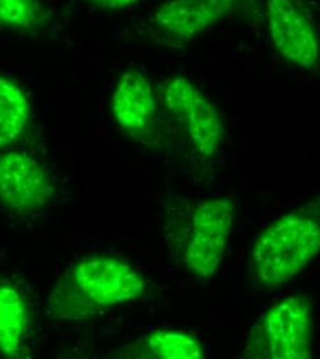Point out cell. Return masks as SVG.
<instances>
[{
	"label": "cell",
	"mask_w": 320,
	"mask_h": 359,
	"mask_svg": "<svg viewBox=\"0 0 320 359\" xmlns=\"http://www.w3.org/2000/svg\"><path fill=\"white\" fill-rule=\"evenodd\" d=\"M146 280L129 263L113 256H89L74 266L50 293L47 310L57 320H83L139 299Z\"/></svg>",
	"instance_id": "6da1fadb"
},
{
	"label": "cell",
	"mask_w": 320,
	"mask_h": 359,
	"mask_svg": "<svg viewBox=\"0 0 320 359\" xmlns=\"http://www.w3.org/2000/svg\"><path fill=\"white\" fill-rule=\"evenodd\" d=\"M320 253V195L268 225L251 249L249 272L260 287H279Z\"/></svg>",
	"instance_id": "7a4b0ae2"
},
{
	"label": "cell",
	"mask_w": 320,
	"mask_h": 359,
	"mask_svg": "<svg viewBox=\"0 0 320 359\" xmlns=\"http://www.w3.org/2000/svg\"><path fill=\"white\" fill-rule=\"evenodd\" d=\"M312 303L295 293L260 318L250 332L243 358L308 359L312 357Z\"/></svg>",
	"instance_id": "3957f363"
},
{
	"label": "cell",
	"mask_w": 320,
	"mask_h": 359,
	"mask_svg": "<svg viewBox=\"0 0 320 359\" xmlns=\"http://www.w3.org/2000/svg\"><path fill=\"white\" fill-rule=\"evenodd\" d=\"M236 205L228 196H217L196 203L183 250V264L197 278L210 279L225 256Z\"/></svg>",
	"instance_id": "277c9868"
},
{
	"label": "cell",
	"mask_w": 320,
	"mask_h": 359,
	"mask_svg": "<svg viewBox=\"0 0 320 359\" xmlns=\"http://www.w3.org/2000/svg\"><path fill=\"white\" fill-rule=\"evenodd\" d=\"M162 100L195 151L203 158H214L220 152L225 132L214 102L183 76L173 78L163 85Z\"/></svg>",
	"instance_id": "5b68a950"
},
{
	"label": "cell",
	"mask_w": 320,
	"mask_h": 359,
	"mask_svg": "<svg viewBox=\"0 0 320 359\" xmlns=\"http://www.w3.org/2000/svg\"><path fill=\"white\" fill-rule=\"evenodd\" d=\"M55 187L46 169L29 154L0 151V205L20 217L42 213L54 198Z\"/></svg>",
	"instance_id": "8992f818"
},
{
	"label": "cell",
	"mask_w": 320,
	"mask_h": 359,
	"mask_svg": "<svg viewBox=\"0 0 320 359\" xmlns=\"http://www.w3.org/2000/svg\"><path fill=\"white\" fill-rule=\"evenodd\" d=\"M267 24L274 51L290 65L314 69L320 62L315 21L300 0H265Z\"/></svg>",
	"instance_id": "52a82bcc"
},
{
	"label": "cell",
	"mask_w": 320,
	"mask_h": 359,
	"mask_svg": "<svg viewBox=\"0 0 320 359\" xmlns=\"http://www.w3.org/2000/svg\"><path fill=\"white\" fill-rule=\"evenodd\" d=\"M227 0H167L153 14L155 29L170 43H186L221 21Z\"/></svg>",
	"instance_id": "ba28073f"
},
{
	"label": "cell",
	"mask_w": 320,
	"mask_h": 359,
	"mask_svg": "<svg viewBox=\"0 0 320 359\" xmlns=\"http://www.w3.org/2000/svg\"><path fill=\"white\" fill-rule=\"evenodd\" d=\"M111 111L116 125L134 138H145L156 125L158 101L148 78L137 69L120 75L112 93Z\"/></svg>",
	"instance_id": "9c48e42d"
},
{
	"label": "cell",
	"mask_w": 320,
	"mask_h": 359,
	"mask_svg": "<svg viewBox=\"0 0 320 359\" xmlns=\"http://www.w3.org/2000/svg\"><path fill=\"white\" fill-rule=\"evenodd\" d=\"M29 309L21 292L7 283H0V355L21 358L29 330Z\"/></svg>",
	"instance_id": "30bf717a"
},
{
	"label": "cell",
	"mask_w": 320,
	"mask_h": 359,
	"mask_svg": "<svg viewBox=\"0 0 320 359\" xmlns=\"http://www.w3.org/2000/svg\"><path fill=\"white\" fill-rule=\"evenodd\" d=\"M202 343L180 330H156L120 350L118 357L137 359L204 358Z\"/></svg>",
	"instance_id": "8fae6325"
},
{
	"label": "cell",
	"mask_w": 320,
	"mask_h": 359,
	"mask_svg": "<svg viewBox=\"0 0 320 359\" xmlns=\"http://www.w3.org/2000/svg\"><path fill=\"white\" fill-rule=\"evenodd\" d=\"M32 107L24 88L10 76L0 75V151L13 149L27 135Z\"/></svg>",
	"instance_id": "7c38bea8"
},
{
	"label": "cell",
	"mask_w": 320,
	"mask_h": 359,
	"mask_svg": "<svg viewBox=\"0 0 320 359\" xmlns=\"http://www.w3.org/2000/svg\"><path fill=\"white\" fill-rule=\"evenodd\" d=\"M46 18L39 0H0V28L29 31L43 25Z\"/></svg>",
	"instance_id": "4fadbf2b"
},
{
	"label": "cell",
	"mask_w": 320,
	"mask_h": 359,
	"mask_svg": "<svg viewBox=\"0 0 320 359\" xmlns=\"http://www.w3.org/2000/svg\"><path fill=\"white\" fill-rule=\"evenodd\" d=\"M88 1L105 10H125L137 4L139 0H88Z\"/></svg>",
	"instance_id": "5bb4252c"
},
{
	"label": "cell",
	"mask_w": 320,
	"mask_h": 359,
	"mask_svg": "<svg viewBox=\"0 0 320 359\" xmlns=\"http://www.w3.org/2000/svg\"><path fill=\"white\" fill-rule=\"evenodd\" d=\"M227 1H228L229 4H230V7H232V6H233L236 1H239V0H227Z\"/></svg>",
	"instance_id": "9a60e30c"
}]
</instances>
